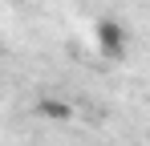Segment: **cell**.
Wrapping results in <instances>:
<instances>
[{"mask_svg": "<svg viewBox=\"0 0 150 146\" xmlns=\"http://www.w3.org/2000/svg\"><path fill=\"white\" fill-rule=\"evenodd\" d=\"M93 37H98V49L105 53V57H126V45H130L126 24H118V21H98Z\"/></svg>", "mask_w": 150, "mask_h": 146, "instance_id": "cell-1", "label": "cell"}, {"mask_svg": "<svg viewBox=\"0 0 150 146\" xmlns=\"http://www.w3.org/2000/svg\"><path fill=\"white\" fill-rule=\"evenodd\" d=\"M37 110H41L45 118H57V122H65L69 114H73V106H69V101H61V97H45Z\"/></svg>", "mask_w": 150, "mask_h": 146, "instance_id": "cell-2", "label": "cell"}]
</instances>
